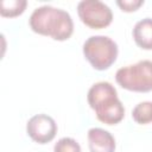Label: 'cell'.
Masks as SVG:
<instances>
[{
    "mask_svg": "<svg viewBox=\"0 0 152 152\" xmlns=\"http://www.w3.org/2000/svg\"><path fill=\"white\" fill-rule=\"evenodd\" d=\"M30 27L33 32L50 36L55 40H66L74 32V23L70 14L52 6H40L30 15Z\"/></svg>",
    "mask_w": 152,
    "mask_h": 152,
    "instance_id": "1",
    "label": "cell"
},
{
    "mask_svg": "<svg viewBox=\"0 0 152 152\" xmlns=\"http://www.w3.org/2000/svg\"><path fill=\"white\" fill-rule=\"evenodd\" d=\"M88 145L90 152H114L115 139L106 129L94 127L88 131Z\"/></svg>",
    "mask_w": 152,
    "mask_h": 152,
    "instance_id": "7",
    "label": "cell"
},
{
    "mask_svg": "<svg viewBox=\"0 0 152 152\" xmlns=\"http://www.w3.org/2000/svg\"><path fill=\"white\" fill-rule=\"evenodd\" d=\"M116 5L124 12H133L144 5V0H118Z\"/></svg>",
    "mask_w": 152,
    "mask_h": 152,
    "instance_id": "12",
    "label": "cell"
},
{
    "mask_svg": "<svg viewBox=\"0 0 152 152\" xmlns=\"http://www.w3.org/2000/svg\"><path fill=\"white\" fill-rule=\"evenodd\" d=\"M77 13L81 21L90 28L107 27L113 20L112 10L99 0H82L77 5Z\"/></svg>",
    "mask_w": 152,
    "mask_h": 152,
    "instance_id": "5",
    "label": "cell"
},
{
    "mask_svg": "<svg viewBox=\"0 0 152 152\" xmlns=\"http://www.w3.org/2000/svg\"><path fill=\"white\" fill-rule=\"evenodd\" d=\"M26 0H2L0 7V14L2 17H17L25 11Z\"/></svg>",
    "mask_w": 152,
    "mask_h": 152,
    "instance_id": "10",
    "label": "cell"
},
{
    "mask_svg": "<svg viewBox=\"0 0 152 152\" xmlns=\"http://www.w3.org/2000/svg\"><path fill=\"white\" fill-rule=\"evenodd\" d=\"M132 118L135 122L140 125L152 122V102L144 101L138 103L132 110Z\"/></svg>",
    "mask_w": 152,
    "mask_h": 152,
    "instance_id": "9",
    "label": "cell"
},
{
    "mask_svg": "<svg viewBox=\"0 0 152 152\" xmlns=\"http://www.w3.org/2000/svg\"><path fill=\"white\" fill-rule=\"evenodd\" d=\"M120 87L131 91L147 93L152 90V61L144 59L120 68L115 74Z\"/></svg>",
    "mask_w": 152,
    "mask_h": 152,
    "instance_id": "3",
    "label": "cell"
},
{
    "mask_svg": "<svg viewBox=\"0 0 152 152\" xmlns=\"http://www.w3.org/2000/svg\"><path fill=\"white\" fill-rule=\"evenodd\" d=\"M83 55L94 69L106 70L116 61L118 45L107 36H91L83 44Z\"/></svg>",
    "mask_w": 152,
    "mask_h": 152,
    "instance_id": "4",
    "label": "cell"
},
{
    "mask_svg": "<svg viewBox=\"0 0 152 152\" xmlns=\"http://www.w3.org/2000/svg\"><path fill=\"white\" fill-rule=\"evenodd\" d=\"M87 100L95 110L96 118L106 125H116L125 116V108L118 99L114 86L109 82H97L88 90Z\"/></svg>",
    "mask_w": 152,
    "mask_h": 152,
    "instance_id": "2",
    "label": "cell"
},
{
    "mask_svg": "<svg viewBox=\"0 0 152 152\" xmlns=\"http://www.w3.org/2000/svg\"><path fill=\"white\" fill-rule=\"evenodd\" d=\"M53 152H81V146L75 139L65 137L55 144Z\"/></svg>",
    "mask_w": 152,
    "mask_h": 152,
    "instance_id": "11",
    "label": "cell"
},
{
    "mask_svg": "<svg viewBox=\"0 0 152 152\" xmlns=\"http://www.w3.org/2000/svg\"><path fill=\"white\" fill-rule=\"evenodd\" d=\"M26 132L33 141L38 144H48L56 137L57 124L46 114H37L27 121Z\"/></svg>",
    "mask_w": 152,
    "mask_h": 152,
    "instance_id": "6",
    "label": "cell"
},
{
    "mask_svg": "<svg viewBox=\"0 0 152 152\" xmlns=\"http://www.w3.org/2000/svg\"><path fill=\"white\" fill-rule=\"evenodd\" d=\"M133 39L144 50H152V18L139 20L133 27Z\"/></svg>",
    "mask_w": 152,
    "mask_h": 152,
    "instance_id": "8",
    "label": "cell"
}]
</instances>
